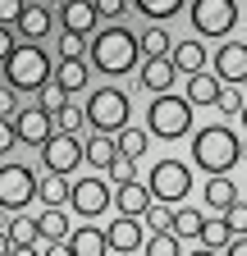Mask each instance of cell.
<instances>
[{"label": "cell", "mask_w": 247, "mask_h": 256, "mask_svg": "<svg viewBox=\"0 0 247 256\" xmlns=\"http://www.w3.org/2000/svg\"><path fill=\"white\" fill-rule=\"evenodd\" d=\"M238 156H242V142L234 128L224 124H206L197 128V138H192V165L206 170V174H229L238 165Z\"/></svg>", "instance_id": "1"}, {"label": "cell", "mask_w": 247, "mask_h": 256, "mask_svg": "<svg viewBox=\"0 0 247 256\" xmlns=\"http://www.w3.org/2000/svg\"><path fill=\"white\" fill-rule=\"evenodd\" d=\"M92 64H96L101 74H128L133 64L142 60V46H138V37L124 23H110V28H101L96 37H92Z\"/></svg>", "instance_id": "2"}, {"label": "cell", "mask_w": 247, "mask_h": 256, "mask_svg": "<svg viewBox=\"0 0 247 256\" xmlns=\"http://www.w3.org/2000/svg\"><path fill=\"white\" fill-rule=\"evenodd\" d=\"M146 133L151 138H165V142H178L183 133H192V101L188 96H170L160 92L146 110Z\"/></svg>", "instance_id": "3"}, {"label": "cell", "mask_w": 247, "mask_h": 256, "mask_svg": "<svg viewBox=\"0 0 247 256\" xmlns=\"http://www.w3.org/2000/svg\"><path fill=\"white\" fill-rule=\"evenodd\" d=\"M5 82L14 92H46L50 82V55L37 46H14L5 60Z\"/></svg>", "instance_id": "4"}, {"label": "cell", "mask_w": 247, "mask_h": 256, "mask_svg": "<svg viewBox=\"0 0 247 256\" xmlns=\"http://www.w3.org/2000/svg\"><path fill=\"white\" fill-rule=\"evenodd\" d=\"M128 92L119 87H96L87 96V124L96 128V133H119L124 124H128Z\"/></svg>", "instance_id": "5"}, {"label": "cell", "mask_w": 247, "mask_h": 256, "mask_svg": "<svg viewBox=\"0 0 247 256\" xmlns=\"http://www.w3.org/2000/svg\"><path fill=\"white\" fill-rule=\"evenodd\" d=\"M151 202H165V206H178V202H188V192H192V170L183 165V160H160V165H151Z\"/></svg>", "instance_id": "6"}, {"label": "cell", "mask_w": 247, "mask_h": 256, "mask_svg": "<svg viewBox=\"0 0 247 256\" xmlns=\"http://www.w3.org/2000/svg\"><path fill=\"white\" fill-rule=\"evenodd\" d=\"M37 202V174L28 170V165H0V210H10L18 215L23 206H32Z\"/></svg>", "instance_id": "7"}, {"label": "cell", "mask_w": 247, "mask_h": 256, "mask_svg": "<svg viewBox=\"0 0 247 256\" xmlns=\"http://www.w3.org/2000/svg\"><path fill=\"white\" fill-rule=\"evenodd\" d=\"M192 28L202 32V37H229L234 23L242 18L238 0H192Z\"/></svg>", "instance_id": "8"}, {"label": "cell", "mask_w": 247, "mask_h": 256, "mask_svg": "<svg viewBox=\"0 0 247 256\" xmlns=\"http://www.w3.org/2000/svg\"><path fill=\"white\" fill-rule=\"evenodd\" d=\"M37 151H42V165L50 174H74L82 165V142H78V133H64V128H55Z\"/></svg>", "instance_id": "9"}, {"label": "cell", "mask_w": 247, "mask_h": 256, "mask_svg": "<svg viewBox=\"0 0 247 256\" xmlns=\"http://www.w3.org/2000/svg\"><path fill=\"white\" fill-rule=\"evenodd\" d=\"M69 206H74L82 220H96V215L110 210V188H106L101 178H78V183L69 188Z\"/></svg>", "instance_id": "10"}, {"label": "cell", "mask_w": 247, "mask_h": 256, "mask_svg": "<svg viewBox=\"0 0 247 256\" xmlns=\"http://www.w3.org/2000/svg\"><path fill=\"white\" fill-rule=\"evenodd\" d=\"M14 133H18V142H28V146H42V142L55 133V124H50V110H46V106L18 110V114H14Z\"/></svg>", "instance_id": "11"}, {"label": "cell", "mask_w": 247, "mask_h": 256, "mask_svg": "<svg viewBox=\"0 0 247 256\" xmlns=\"http://www.w3.org/2000/svg\"><path fill=\"white\" fill-rule=\"evenodd\" d=\"M106 242H110V252H138L142 242H146V224L138 220V215H119L110 229H106Z\"/></svg>", "instance_id": "12"}, {"label": "cell", "mask_w": 247, "mask_h": 256, "mask_svg": "<svg viewBox=\"0 0 247 256\" xmlns=\"http://www.w3.org/2000/svg\"><path fill=\"white\" fill-rule=\"evenodd\" d=\"M215 78L220 82H247V46L242 42H224L215 50Z\"/></svg>", "instance_id": "13"}, {"label": "cell", "mask_w": 247, "mask_h": 256, "mask_svg": "<svg viewBox=\"0 0 247 256\" xmlns=\"http://www.w3.org/2000/svg\"><path fill=\"white\" fill-rule=\"evenodd\" d=\"M110 206H114L119 215H138V220H142V210L151 206V188H142L138 178H128V183H119V188L110 192Z\"/></svg>", "instance_id": "14"}, {"label": "cell", "mask_w": 247, "mask_h": 256, "mask_svg": "<svg viewBox=\"0 0 247 256\" xmlns=\"http://www.w3.org/2000/svg\"><path fill=\"white\" fill-rule=\"evenodd\" d=\"M60 23H64V32H96V23H101V14H96V5L92 0H69L64 10H60Z\"/></svg>", "instance_id": "15"}, {"label": "cell", "mask_w": 247, "mask_h": 256, "mask_svg": "<svg viewBox=\"0 0 247 256\" xmlns=\"http://www.w3.org/2000/svg\"><path fill=\"white\" fill-rule=\"evenodd\" d=\"M174 78H178V69H174V60H170V55H165V60H146V64H142V87H146L151 96L170 92Z\"/></svg>", "instance_id": "16"}, {"label": "cell", "mask_w": 247, "mask_h": 256, "mask_svg": "<svg viewBox=\"0 0 247 256\" xmlns=\"http://www.w3.org/2000/svg\"><path fill=\"white\" fill-rule=\"evenodd\" d=\"M220 87H224L220 78L202 69V74H188V92H183V96H188L192 106H215V101H220Z\"/></svg>", "instance_id": "17"}, {"label": "cell", "mask_w": 247, "mask_h": 256, "mask_svg": "<svg viewBox=\"0 0 247 256\" xmlns=\"http://www.w3.org/2000/svg\"><path fill=\"white\" fill-rule=\"evenodd\" d=\"M69 247H74V256H106V252H110L106 234H101V229H92V224H82V229H69Z\"/></svg>", "instance_id": "18"}, {"label": "cell", "mask_w": 247, "mask_h": 256, "mask_svg": "<svg viewBox=\"0 0 247 256\" xmlns=\"http://www.w3.org/2000/svg\"><path fill=\"white\" fill-rule=\"evenodd\" d=\"M37 234H42V242H64L69 238V215H64V206H46L37 215Z\"/></svg>", "instance_id": "19"}, {"label": "cell", "mask_w": 247, "mask_h": 256, "mask_svg": "<svg viewBox=\"0 0 247 256\" xmlns=\"http://www.w3.org/2000/svg\"><path fill=\"white\" fill-rule=\"evenodd\" d=\"M170 60H174V69H178V74H202L210 55H206L202 42H178V46L170 50Z\"/></svg>", "instance_id": "20"}, {"label": "cell", "mask_w": 247, "mask_h": 256, "mask_svg": "<svg viewBox=\"0 0 247 256\" xmlns=\"http://www.w3.org/2000/svg\"><path fill=\"white\" fill-rule=\"evenodd\" d=\"M202 202H206L210 210H220V215H224V210L238 202V188H234L224 174H210V183H206V192H202Z\"/></svg>", "instance_id": "21"}, {"label": "cell", "mask_w": 247, "mask_h": 256, "mask_svg": "<svg viewBox=\"0 0 247 256\" xmlns=\"http://www.w3.org/2000/svg\"><path fill=\"white\" fill-rule=\"evenodd\" d=\"M69 188H74L69 174H50L46 170V178L37 183V202L42 206H69Z\"/></svg>", "instance_id": "22"}, {"label": "cell", "mask_w": 247, "mask_h": 256, "mask_svg": "<svg viewBox=\"0 0 247 256\" xmlns=\"http://www.w3.org/2000/svg\"><path fill=\"white\" fill-rule=\"evenodd\" d=\"M138 46H142V60H165V55L174 50V42H170L165 23H151L142 37H138Z\"/></svg>", "instance_id": "23"}, {"label": "cell", "mask_w": 247, "mask_h": 256, "mask_svg": "<svg viewBox=\"0 0 247 256\" xmlns=\"http://www.w3.org/2000/svg\"><path fill=\"white\" fill-rule=\"evenodd\" d=\"M55 87L64 92V96L82 92V87H87V64H82V60H60V69H55Z\"/></svg>", "instance_id": "24"}, {"label": "cell", "mask_w": 247, "mask_h": 256, "mask_svg": "<svg viewBox=\"0 0 247 256\" xmlns=\"http://www.w3.org/2000/svg\"><path fill=\"white\" fill-rule=\"evenodd\" d=\"M14 28L23 32L28 42H42L46 32H50V10H42V5H28V10H23V18H18Z\"/></svg>", "instance_id": "25"}, {"label": "cell", "mask_w": 247, "mask_h": 256, "mask_svg": "<svg viewBox=\"0 0 247 256\" xmlns=\"http://www.w3.org/2000/svg\"><path fill=\"white\" fill-rule=\"evenodd\" d=\"M82 156H87L96 170H110V160L119 156V142H114V133H96V138H92V142L82 146Z\"/></svg>", "instance_id": "26"}, {"label": "cell", "mask_w": 247, "mask_h": 256, "mask_svg": "<svg viewBox=\"0 0 247 256\" xmlns=\"http://www.w3.org/2000/svg\"><path fill=\"white\" fill-rule=\"evenodd\" d=\"M114 142H119V156H133V160H142V156H146V142H151V133H146V128L124 124L119 133H114Z\"/></svg>", "instance_id": "27"}, {"label": "cell", "mask_w": 247, "mask_h": 256, "mask_svg": "<svg viewBox=\"0 0 247 256\" xmlns=\"http://www.w3.org/2000/svg\"><path fill=\"white\" fill-rule=\"evenodd\" d=\"M202 224H206V215H202L197 206H174V234H178V238H197Z\"/></svg>", "instance_id": "28"}, {"label": "cell", "mask_w": 247, "mask_h": 256, "mask_svg": "<svg viewBox=\"0 0 247 256\" xmlns=\"http://www.w3.org/2000/svg\"><path fill=\"white\" fill-rule=\"evenodd\" d=\"M197 238H202V247H210V252L229 247V238H234V234H229V220H224V215H220V220H206Z\"/></svg>", "instance_id": "29"}, {"label": "cell", "mask_w": 247, "mask_h": 256, "mask_svg": "<svg viewBox=\"0 0 247 256\" xmlns=\"http://www.w3.org/2000/svg\"><path fill=\"white\" fill-rule=\"evenodd\" d=\"M183 238L174 234V229H165V234H151L142 247H146V256H183V247H178Z\"/></svg>", "instance_id": "30"}, {"label": "cell", "mask_w": 247, "mask_h": 256, "mask_svg": "<svg viewBox=\"0 0 247 256\" xmlns=\"http://www.w3.org/2000/svg\"><path fill=\"white\" fill-rule=\"evenodd\" d=\"M142 224L151 234H165V229H174V206H165V202H151L146 210H142Z\"/></svg>", "instance_id": "31"}, {"label": "cell", "mask_w": 247, "mask_h": 256, "mask_svg": "<svg viewBox=\"0 0 247 256\" xmlns=\"http://www.w3.org/2000/svg\"><path fill=\"white\" fill-rule=\"evenodd\" d=\"M133 5H138L151 23H165V18H174V14L183 10V0H133Z\"/></svg>", "instance_id": "32"}, {"label": "cell", "mask_w": 247, "mask_h": 256, "mask_svg": "<svg viewBox=\"0 0 247 256\" xmlns=\"http://www.w3.org/2000/svg\"><path fill=\"white\" fill-rule=\"evenodd\" d=\"M10 242L18 247V242H42V234H37V220H28V215H10Z\"/></svg>", "instance_id": "33"}, {"label": "cell", "mask_w": 247, "mask_h": 256, "mask_svg": "<svg viewBox=\"0 0 247 256\" xmlns=\"http://www.w3.org/2000/svg\"><path fill=\"white\" fill-rule=\"evenodd\" d=\"M82 124H87V110H78L74 101H64V106L55 110V128H64V133H78Z\"/></svg>", "instance_id": "34"}, {"label": "cell", "mask_w": 247, "mask_h": 256, "mask_svg": "<svg viewBox=\"0 0 247 256\" xmlns=\"http://www.w3.org/2000/svg\"><path fill=\"white\" fill-rule=\"evenodd\" d=\"M87 55V37L82 32H64L60 37V60H82Z\"/></svg>", "instance_id": "35"}, {"label": "cell", "mask_w": 247, "mask_h": 256, "mask_svg": "<svg viewBox=\"0 0 247 256\" xmlns=\"http://www.w3.org/2000/svg\"><path fill=\"white\" fill-rule=\"evenodd\" d=\"M106 174H110V183H114V188H119V183H128V178H133V156H114Z\"/></svg>", "instance_id": "36"}, {"label": "cell", "mask_w": 247, "mask_h": 256, "mask_svg": "<svg viewBox=\"0 0 247 256\" xmlns=\"http://www.w3.org/2000/svg\"><path fill=\"white\" fill-rule=\"evenodd\" d=\"M215 106H220L224 114H242V106H247V101L238 96V87L229 82V87H220V101H215Z\"/></svg>", "instance_id": "37"}, {"label": "cell", "mask_w": 247, "mask_h": 256, "mask_svg": "<svg viewBox=\"0 0 247 256\" xmlns=\"http://www.w3.org/2000/svg\"><path fill=\"white\" fill-rule=\"evenodd\" d=\"M224 220H229V234H234V238L247 234V206H242V202H234V206L224 210Z\"/></svg>", "instance_id": "38"}, {"label": "cell", "mask_w": 247, "mask_h": 256, "mask_svg": "<svg viewBox=\"0 0 247 256\" xmlns=\"http://www.w3.org/2000/svg\"><path fill=\"white\" fill-rule=\"evenodd\" d=\"M23 10H28V0H0V23H5V28H10V23H18V18H23Z\"/></svg>", "instance_id": "39"}, {"label": "cell", "mask_w": 247, "mask_h": 256, "mask_svg": "<svg viewBox=\"0 0 247 256\" xmlns=\"http://www.w3.org/2000/svg\"><path fill=\"white\" fill-rule=\"evenodd\" d=\"M18 114V96H14V87L5 82V87H0V119H14Z\"/></svg>", "instance_id": "40"}, {"label": "cell", "mask_w": 247, "mask_h": 256, "mask_svg": "<svg viewBox=\"0 0 247 256\" xmlns=\"http://www.w3.org/2000/svg\"><path fill=\"white\" fill-rule=\"evenodd\" d=\"M14 142H18V133H14V119H0V156H5Z\"/></svg>", "instance_id": "41"}, {"label": "cell", "mask_w": 247, "mask_h": 256, "mask_svg": "<svg viewBox=\"0 0 247 256\" xmlns=\"http://www.w3.org/2000/svg\"><path fill=\"white\" fill-rule=\"evenodd\" d=\"M92 5H96L101 18H119V14H124V0H92Z\"/></svg>", "instance_id": "42"}, {"label": "cell", "mask_w": 247, "mask_h": 256, "mask_svg": "<svg viewBox=\"0 0 247 256\" xmlns=\"http://www.w3.org/2000/svg\"><path fill=\"white\" fill-rule=\"evenodd\" d=\"M64 101H69V96H64V92H60V87H55V92H46V96H42V106H46V110H50V114H55V110H60V106H64Z\"/></svg>", "instance_id": "43"}, {"label": "cell", "mask_w": 247, "mask_h": 256, "mask_svg": "<svg viewBox=\"0 0 247 256\" xmlns=\"http://www.w3.org/2000/svg\"><path fill=\"white\" fill-rule=\"evenodd\" d=\"M224 256H247V234H238V238H229V247H224Z\"/></svg>", "instance_id": "44"}, {"label": "cell", "mask_w": 247, "mask_h": 256, "mask_svg": "<svg viewBox=\"0 0 247 256\" xmlns=\"http://www.w3.org/2000/svg\"><path fill=\"white\" fill-rule=\"evenodd\" d=\"M10 50H14V37H10V28L0 23V60H10Z\"/></svg>", "instance_id": "45"}, {"label": "cell", "mask_w": 247, "mask_h": 256, "mask_svg": "<svg viewBox=\"0 0 247 256\" xmlns=\"http://www.w3.org/2000/svg\"><path fill=\"white\" fill-rule=\"evenodd\" d=\"M42 256H74V247H69V242H46Z\"/></svg>", "instance_id": "46"}, {"label": "cell", "mask_w": 247, "mask_h": 256, "mask_svg": "<svg viewBox=\"0 0 247 256\" xmlns=\"http://www.w3.org/2000/svg\"><path fill=\"white\" fill-rule=\"evenodd\" d=\"M10 256H42V252H37V242H18V247H10Z\"/></svg>", "instance_id": "47"}, {"label": "cell", "mask_w": 247, "mask_h": 256, "mask_svg": "<svg viewBox=\"0 0 247 256\" xmlns=\"http://www.w3.org/2000/svg\"><path fill=\"white\" fill-rule=\"evenodd\" d=\"M10 247H14V242H10V234L0 229V256H10Z\"/></svg>", "instance_id": "48"}, {"label": "cell", "mask_w": 247, "mask_h": 256, "mask_svg": "<svg viewBox=\"0 0 247 256\" xmlns=\"http://www.w3.org/2000/svg\"><path fill=\"white\" fill-rule=\"evenodd\" d=\"M192 256H215V252H210V247H197V252H192Z\"/></svg>", "instance_id": "49"}, {"label": "cell", "mask_w": 247, "mask_h": 256, "mask_svg": "<svg viewBox=\"0 0 247 256\" xmlns=\"http://www.w3.org/2000/svg\"><path fill=\"white\" fill-rule=\"evenodd\" d=\"M242 128H247V106H242Z\"/></svg>", "instance_id": "50"}, {"label": "cell", "mask_w": 247, "mask_h": 256, "mask_svg": "<svg viewBox=\"0 0 247 256\" xmlns=\"http://www.w3.org/2000/svg\"><path fill=\"white\" fill-rule=\"evenodd\" d=\"M242 18H247V10H242Z\"/></svg>", "instance_id": "51"}]
</instances>
